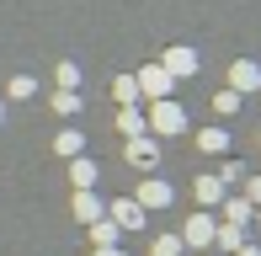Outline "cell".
Wrapping results in <instances>:
<instances>
[{
    "mask_svg": "<svg viewBox=\"0 0 261 256\" xmlns=\"http://www.w3.org/2000/svg\"><path fill=\"white\" fill-rule=\"evenodd\" d=\"M155 123H160V128H176V123H181V112H176L171 101H160V107H155Z\"/></svg>",
    "mask_w": 261,
    "mask_h": 256,
    "instance_id": "cell-4",
    "label": "cell"
},
{
    "mask_svg": "<svg viewBox=\"0 0 261 256\" xmlns=\"http://www.w3.org/2000/svg\"><path fill=\"white\" fill-rule=\"evenodd\" d=\"M134 86H144L149 96H165V91H171V75H165V69H144V80H134Z\"/></svg>",
    "mask_w": 261,
    "mask_h": 256,
    "instance_id": "cell-1",
    "label": "cell"
},
{
    "mask_svg": "<svg viewBox=\"0 0 261 256\" xmlns=\"http://www.w3.org/2000/svg\"><path fill=\"white\" fill-rule=\"evenodd\" d=\"M192 54H187V48H171V59H165V75H192Z\"/></svg>",
    "mask_w": 261,
    "mask_h": 256,
    "instance_id": "cell-2",
    "label": "cell"
},
{
    "mask_svg": "<svg viewBox=\"0 0 261 256\" xmlns=\"http://www.w3.org/2000/svg\"><path fill=\"white\" fill-rule=\"evenodd\" d=\"M234 86H240V91L261 86V69H256V64H234Z\"/></svg>",
    "mask_w": 261,
    "mask_h": 256,
    "instance_id": "cell-3",
    "label": "cell"
}]
</instances>
